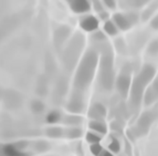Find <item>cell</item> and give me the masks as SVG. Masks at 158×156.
Masks as SVG:
<instances>
[{
    "label": "cell",
    "mask_w": 158,
    "mask_h": 156,
    "mask_svg": "<svg viewBox=\"0 0 158 156\" xmlns=\"http://www.w3.org/2000/svg\"><path fill=\"white\" fill-rule=\"evenodd\" d=\"M98 53L93 49L89 50L83 56L74 78V89L77 93L85 91L92 83L98 65Z\"/></svg>",
    "instance_id": "6da1fadb"
},
{
    "label": "cell",
    "mask_w": 158,
    "mask_h": 156,
    "mask_svg": "<svg viewBox=\"0 0 158 156\" xmlns=\"http://www.w3.org/2000/svg\"><path fill=\"white\" fill-rule=\"evenodd\" d=\"M101 56L98 58V82L101 87L110 91L115 82L114 73V54L110 44L104 42L100 48Z\"/></svg>",
    "instance_id": "7a4b0ae2"
},
{
    "label": "cell",
    "mask_w": 158,
    "mask_h": 156,
    "mask_svg": "<svg viewBox=\"0 0 158 156\" xmlns=\"http://www.w3.org/2000/svg\"><path fill=\"white\" fill-rule=\"evenodd\" d=\"M155 74V68L150 64H146V65L143 66V69L140 70L139 73L134 78L132 84H131V89H129V94H131L129 103H131V106L133 108H139L143 101L144 93H145L146 86L154 79Z\"/></svg>",
    "instance_id": "3957f363"
},
{
    "label": "cell",
    "mask_w": 158,
    "mask_h": 156,
    "mask_svg": "<svg viewBox=\"0 0 158 156\" xmlns=\"http://www.w3.org/2000/svg\"><path fill=\"white\" fill-rule=\"evenodd\" d=\"M131 73H132L131 66L126 65L123 68V70L116 79V89L123 98H126L129 93V89L132 84V74Z\"/></svg>",
    "instance_id": "277c9868"
},
{
    "label": "cell",
    "mask_w": 158,
    "mask_h": 156,
    "mask_svg": "<svg viewBox=\"0 0 158 156\" xmlns=\"http://www.w3.org/2000/svg\"><path fill=\"white\" fill-rule=\"evenodd\" d=\"M157 100H158V77L154 80L153 84L148 86V89L144 93V96H143V101H144L145 105H150V104H153Z\"/></svg>",
    "instance_id": "5b68a950"
},
{
    "label": "cell",
    "mask_w": 158,
    "mask_h": 156,
    "mask_svg": "<svg viewBox=\"0 0 158 156\" xmlns=\"http://www.w3.org/2000/svg\"><path fill=\"white\" fill-rule=\"evenodd\" d=\"M98 19L92 15H87L84 16L80 20V27L86 32H94L98 28Z\"/></svg>",
    "instance_id": "8992f818"
},
{
    "label": "cell",
    "mask_w": 158,
    "mask_h": 156,
    "mask_svg": "<svg viewBox=\"0 0 158 156\" xmlns=\"http://www.w3.org/2000/svg\"><path fill=\"white\" fill-rule=\"evenodd\" d=\"M68 5L74 13H86L91 10V3L86 0H70Z\"/></svg>",
    "instance_id": "52a82bcc"
},
{
    "label": "cell",
    "mask_w": 158,
    "mask_h": 156,
    "mask_svg": "<svg viewBox=\"0 0 158 156\" xmlns=\"http://www.w3.org/2000/svg\"><path fill=\"white\" fill-rule=\"evenodd\" d=\"M83 108H84V103H83V100H82L81 93L75 92L74 93V96L69 102L68 110L70 112H72L73 114H77L83 111Z\"/></svg>",
    "instance_id": "ba28073f"
},
{
    "label": "cell",
    "mask_w": 158,
    "mask_h": 156,
    "mask_svg": "<svg viewBox=\"0 0 158 156\" xmlns=\"http://www.w3.org/2000/svg\"><path fill=\"white\" fill-rule=\"evenodd\" d=\"M154 121V114L152 112H145L140 119L137 122V130L139 131L140 134H144L148 131L152 122Z\"/></svg>",
    "instance_id": "9c48e42d"
},
{
    "label": "cell",
    "mask_w": 158,
    "mask_h": 156,
    "mask_svg": "<svg viewBox=\"0 0 158 156\" xmlns=\"http://www.w3.org/2000/svg\"><path fill=\"white\" fill-rule=\"evenodd\" d=\"M89 116L92 120L102 121L106 116V108L102 103H94L89 110Z\"/></svg>",
    "instance_id": "30bf717a"
},
{
    "label": "cell",
    "mask_w": 158,
    "mask_h": 156,
    "mask_svg": "<svg viewBox=\"0 0 158 156\" xmlns=\"http://www.w3.org/2000/svg\"><path fill=\"white\" fill-rule=\"evenodd\" d=\"M61 122L69 127H79L83 123V117L77 114H69V115L62 116Z\"/></svg>",
    "instance_id": "8fae6325"
},
{
    "label": "cell",
    "mask_w": 158,
    "mask_h": 156,
    "mask_svg": "<svg viewBox=\"0 0 158 156\" xmlns=\"http://www.w3.org/2000/svg\"><path fill=\"white\" fill-rule=\"evenodd\" d=\"M112 21L117 27V29H121L123 31H126V30H128L132 27L129 21L127 20L126 16L123 15V13H115L113 16V20Z\"/></svg>",
    "instance_id": "7c38bea8"
},
{
    "label": "cell",
    "mask_w": 158,
    "mask_h": 156,
    "mask_svg": "<svg viewBox=\"0 0 158 156\" xmlns=\"http://www.w3.org/2000/svg\"><path fill=\"white\" fill-rule=\"evenodd\" d=\"M89 126L94 133L98 135H105L107 133V126L103 121H98V120H92L89 123Z\"/></svg>",
    "instance_id": "4fadbf2b"
},
{
    "label": "cell",
    "mask_w": 158,
    "mask_h": 156,
    "mask_svg": "<svg viewBox=\"0 0 158 156\" xmlns=\"http://www.w3.org/2000/svg\"><path fill=\"white\" fill-rule=\"evenodd\" d=\"M45 135L50 138H61L64 136V129L60 126H50L45 130Z\"/></svg>",
    "instance_id": "5bb4252c"
},
{
    "label": "cell",
    "mask_w": 158,
    "mask_h": 156,
    "mask_svg": "<svg viewBox=\"0 0 158 156\" xmlns=\"http://www.w3.org/2000/svg\"><path fill=\"white\" fill-rule=\"evenodd\" d=\"M64 136L70 140H75L82 136V129L80 127H66L64 129Z\"/></svg>",
    "instance_id": "9a60e30c"
},
{
    "label": "cell",
    "mask_w": 158,
    "mask_h": 156,
    "mask_svg": "<svg viewBox=\"0 0 158 156\" xmlns=\"http://www.w3.org/2000/svg\"><path fill=\"white\" fill-rule=\"evenodd\" d=\"M103 29H104V32H105L106 35L111 36V37L116 36V35H117V32H118L117 27L114 24V22L112 21V20H107V21H105L104 27H103Z\"/></svg>",
    "instance_id": "2e32d148"
},
{
    "label": "cell",
    "mask_w": 158,
    "mask_h": 156,
    "mask_svg": "<svg viewBox=\"0 0 158 156\" xmlns=\"http://www.w3.org/2000/svg\"><path fill=\"white\" fill-rule=\"evenodd\" d=\"M85 140H86L87 143L92 145V144L100 143L102 137H101V135L96 134V133H94V132H87L86 135H85Z\"/></svg>",
    "instance_id": "e0dca14e"
},
{
    "label": "cell",
    "mask_w": 158,
    "mask_h": 156,
    "mask_svg": "<svg viewBox=\"0 0 158 156\" xmlns=\"http://www.w3.org/2000/svg\"><path fill=\"white\" fill-rule=\"evenodd\" d=\"M61 120H62V116H61V114L58 111H52L48 114L47 121L49 123H56V122L61 121Z\"/></svg>",
    "instance_id": "ac0fdd59"
},
{
    "label": "cell",
    "mask_w": 158,
    "mask_h": 156,
    "mask_svg": "<svg viewBox=\"0 0 158 156\" xmlns=\"http://www.w3.org/2000/svg\"><path fill=\"white\" fill-rule=\"evenodd\" d=\"M158 7V5L157 3H154L152 7H149L148 9H146L145 11H143V13H142V18L144 19V20H147V19H149L150 18V16L154 13V11L156 10V8Z\"/></svg>",
    "instance_id": "d6986e66"
},
{
    "label": "cell",
    "mask_w": 158,
    "mask_h": 156,
    "mask_svg": "<svg viewBox=\"0 0 158 156\" xmlns=\"http://www.w3.org/2000/svg\"><path fill=\"white\" fill-rule=\"evenodd\" d=\"M110 151L113 152V153H118L121 151V144H119V141L117 138H113L110 144Z\"/></svg>",
    "instance_id": "ffe728a7"
},
{
    "label": "cell",
    "mask_w": 158,
    "mask_h": 156,
    "mask_svg": "<svg viewBox=\"0 0 158 156\" xmlns=\"http://www.w3.org/2000/svg\"><path fill=\"white\" fill-rule=\"evenodd\" d=\"M90 150H91V153H92L94 156H100L101 154H102V152L104 151L100 143L98 144H92V145L90 146Z\"/></svg>",
    "instance_id": "44dd1931"
},
{
    "label": "cell",
    "mask_w": 158,
    "mask_h": 156,
    "mask_svg": "<svg viewBox=\"0 0 158 156\" xmlns=\"http://www.w3.org/2000/svg\"><path fill=\"white\" fill-rule=\"evenodd\" d=\"M125 16H126L127 20L129 21L131 26L135 24L137 22V20H138V15H137L136 12H127V13H125Z\"/></svg>",
    "instance_id": "7402d4cb"
},
{
    "label": "cell",
    "mask_w": 158,
    "mask_h": 156,
    "mask_svg": "<svg viewBox=\"0 0 158 156\" xmlns=\"http://www.w3.org/2000/svg\"><path fill=\"white\" fill-rule=\"evenodd\" d=\"M93 39H94V41H96L98 43L106 42V37H105V35H104L103 32H101V31L95 32L94 36H93Z\"/></svg>",
    "instance_id": "603a6c76"
},
{
    "label": "cell",
    "mask_w": 158,
    "mask_h": 156,
    "mask_svg": "<svg viewBox=\"0 0 158 156\" xmlns=\"http://www.w3.org/2000/svg\"><path fill=\"white\" fill-rule=\"evenodd\" d=\"M148 53L150 54H157L158 53V40H154L148 47Z\"/></svg>",
    "instance_id": "cb8c5ba5"
},
{
    "label": "cell",
    "mask_w": 158,
    "mask_h": 156,
    "mask_svg": "<svg viewBox=\"0 0 158 156\" xmlns=\"http://www.w3.org/2000/svg\"><path fill=\"white\" fill-rule=\"evenodd\" d=\"M93 8H94V10L98 13L105 11V7H104L102 1H93Z\"/></svg>",
    "instance_id": "d4e9b609"
},
{
    "label": "cell",
    "mask_w": 158,
    "mask_h": 156,
    "mask_svg": "<svg viewBox=\"0 0 158 156\" xmlns=\"http://www.w3.org/2000/svg\"><path fill=\"white\" fill-rule=\"evenodd\" d=\"M104 7L107 9H111V10H114L116 8V1L114 0H105V1H102Z\"/></svg>",
    "instance_id": "484cf974"
},
{
    "label": "cell",
    "mask_w": 158,
    "mask_h": 156,
    "mask_svg": "<svg viewBox=\"0 0 158 156\" xmlns=\"http://www.w3.org/2000/svg\"><path fill=\"white\" fill-rule=\"evenodd\" d=\"M98 18L101 19V20H105V21H107L108 20V12L107 11H103V12L98 13Z\"/></svg>",
    "instance_id": "4316f807"
},
{
    "label": "cell",
    "mask_w": 158,
    "mask_h": 156,
    "mask_svg": "<svg viewBox=\"0 0 158 156\" xmlns=\"http://www.w3.org/2000/svg\"><path fill=\"white\" fill-rule=\"evenodd\" d=\"M150 26L153 27L155 30H158V15L153 19V20H152V22H150Z\"/></svg>",
    "instance_id": "83f0119b"
},
{
    "label": "cell",
    "mask_w": 158,
    "mask_h": 156,
    "mask_svg": "<svg viewBox=\"0 0 158 156\" xmlns=\"http://www.w3.org/2000/svg\"><path fill=\"white\" fill-rule=\"evenodd\" d=\"M128 2H129V5L133 6V7H140V6L144 5L146 1H128Z\"/></svg>",
    "instance_id": "f1b7e54d"
},
{
    "label": "cell",
    "mask_w": 158,
    "mask_h": 156,
    "mask_svg": "<svg viewBox=\"0 0 158 156\" xmlns=\"http://www.w3.org/2000/svg\"><path fill=\"white\" fill-rule=\"evenodd\" d=\"M100 156H114L112 153H110V152H106V151H103L102 154H101Z\"/></svg>",
    "instance_id": "f546056e"
}]
</instances>
